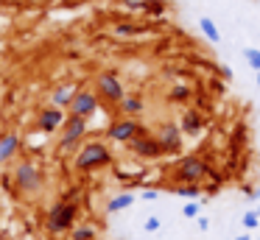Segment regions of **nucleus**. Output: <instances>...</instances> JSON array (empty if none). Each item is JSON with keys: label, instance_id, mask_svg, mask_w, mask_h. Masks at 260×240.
Returning <instances> with one entry per match:
<instances>
[{"label": "nucleus", "instance_id": "16", "mask_svg": "<svg viewBox=\"0 0 260 240\" xmlns=\"http://www.w3.org/2000/svg\"><path fill=\"white\" fill-rule=\"evenodd\" d=\"M120 112H123V115H143V109H146V100H143L140 98V95H129V92H126V98L123 100H120Z\"/></svg>", "mask_w": 260, "mask_h": 240}, {"label": "nucleus", "instance_id": "12", "mask_svg": "<svg viewBox=\"0 0 260 240\" xmlns=\"http://www.w3.org/2000/svg\"><path fill=\"white\" fill-rule=\"evenodd\" d=\"M179 128L182 134H187V137H196V134L204 131V115L199 109H185L179 117Z\"/></svg>", "mask_w": 260, "mask_h": 240}, {"label": "nucleus", "instance_id": "27", "mask_svg": "<svg viewBox=\"0 0 260 240\" xmlns=\"http://www.w3.org/2000/svg\"><path fill=\"white\" fill-rule=\"evenodd\" d=\"M196 223H199V229H202V232H207V229H210V218H204V215H199Z\"/></svg>", "mask_w": 260, "mask_h": 240}, {"label": "nucleus", "instance_id": "17", "mask_svg": "<svg viewBox=\"0 0 260 240\" xmlns=\"http://www.w3.org/2000/svg\"><path fill=\"white\" fill-rule=\"evenodd\" d=\"M68 234H70V240H98V229L92 223H76Z\"/></svg>", "mask_w": 260, "mask_h": 240}, {"label": "nucleus", "instance_id": "15", "mask_svg": "<svg viewBox=\"0 0 260 240\" xmlns=\"http://www.w3.org/2000/svg\"><path fill=\"white\" fill-rule=\"evenodd\" d=\"M135 198L137 195L135 193H129V190H126V193H118V195H112V198L107 201V212H123V210H129L132 204H135Z\"/></svg>", "mask_w": 260, "mask_h": 240}, {"label": "nucleus", "instance_id": "29", "mask_svg": "<svg viewBox=\"0 0 260 240\" xmlns=\"http://www.w3.org/2000/svg\"><path fill=\"white\" fill-rule=\"evenodd\" d=\"M235 240H252V237H249V234H238Z\"/></svg>", "mask_w": 260, "mask_h": 240}, {"label": "nucleus", "instance_id": "31", "mask_svg": "<svg viewBox=\"0 0 260 240\" xmlns=\"http://www.w3.org/2000/svg\"><path fill=\"white\" fill-rule=\"evenodd\" d=\"M254 212H257V218H260V201H257V207H254Z\"/></svg>", "mask_w": 260, "mask_h": 240}, {"label": "nucleus", "instance_id": "1", "mask_svg": "<svg viewBox=\"0 0 260 240\" xmlns=\"http://www.w3.org/2000/svg\"><path fill=\"white\" fill-rule=\"evenodd\" d=\"M12 182H14V190L23 198H37L45 190L48 179H45V170L34 159H20L12 170Z\"/></svg>", "mask_w": 260, "mask_h": 240}, {"label": "nucleus", "instance_id": "10", "mask_svg": "<svg viewBox=\"0 0 260 240\" xmlns=\"http://www.w3.org/2000/svg\"><path fill=\"white\" fill-rule=\"evenodd\" d=\"M129 151L135 156H140V159H159V156H165L162 148H159V143H157V137L148 134V131L137 134V137L129 143Z\"/></svg>", "mask_w": 260, "mask_h": 240}, {"label": "nucleus", "instance_id": "2", "mask_svg": "<svg viewBox=\"0 0 260 240\" xmlns=\"http://www.w3.org/2000/svg\"><path fill=\"white\" fill-rule=\"evenodd\" d=\"M112 165V151H109L107 143L101 140H90V143H81V148L76 151L73 156V167L79 173H92L101 170V167Z\"/></svg>", "mask_w": 260, "mask_h": 240}, {"label": "nucleus", "instance_id": "25", "mask_svg": "<svg viewBox=\"0 0 260 240\" xmlns=\"http://www.w3.org/2000/svg\"><path fill=\"white\" fill-rule=\"evenodd\" d=\"M159 226H162V221H159L157 215H148L146 218V223H143V229H146L148 234H154V232H159Z\"/></svg>", "mask_w": 260, "mask_h": 240}, {"label": "nucleus", "instance_id": "11", "mask_svg": "<svg viewBox=\"0 0 260 240\" xmlns=\"http://www.w3.org/2000/svg\"><path fill=\"white\" fill-rule=\"evenodd\" d=\"M64 109H56V106H45V109L40 112V117H37V128L45 134H53L59 131V128L64 126Z\"/></svg>", "mask_w": 260, "mask_h": 240}, {"label": "nucleus", "instance_id": "14", "mask_svg": "<svg viewBox=\"0 0 260 240\" xmlns=\"http://www.w3.org/2000/svg\"><path fill=\"white\" fill-rule=\"evenodd\" d=\"M73 98H76V87L73 84H62V87H56L51 92V106H56V109H70Z\"/></svg>", "mask_w": 260, "mask_h": 240}, {"label": "nucleus", "instance_id": "13", "mask_svg": "<svg viewBox=\"0 0 260 240\" xmlns=\"http://www.w3.org/2000/svg\"><path fill=\"white\" fill-rule=\"evenodd\" d=\"M20 145H23V140H20V134L9 131V134H0V167L6 165V162H12L14 156H17Z\"/></svg>", "mask_w": 260, "mask_h": 240}, {"label": "nucleus", "instance_id": "18", "mask_svg": "<svg viewBox=\"0 0 260 240\" xmlns=\"http://www.w3.org/2000/svg\"><path fill=\"white\" fill-rule=\"evenodd\" d=\"M171 193L182 195V198H187V201H199L202 198V184H174Z\"/></svg>", "mask_w": 260, "mask_h": 240}, {"label": "nucleus", "instance_id": "22", "mask_svg": "<svg viewBox=\"0 0 260 240\" xmlns=\"http://www.w3.org/2000/svg\"><path fill=\"white\" fill-rule=\"evenodd\" d=\"M243 59H246V64L252 67L254 73H260V50L257 48H246L243 50Z\"/></svg>", "mask_w": 260, "mask_h": 240}, {"label": "nucleus", "instance_id": "8", "mask_svg": "<svg viewBox=\"0 0 260 240\" xmlns=\"http://www.w3.org/2000/svg\"><path fill=\"white\" fill-rule=\"evenodd\" d=\"M95 112H98V92L95 89H87V87L76 89V98H73V104H70L68 115H76V117L90 120Z\"/></svg>", "mask_w": 260, "mask_h": 240}, {"label": "nucleus", "instance_id": "26", "mask_svg": "<svg viewBox=\"0 0 260 240\" xmlns=\"http://www.w3.org/2000/svg\"><path fill=\"white\" fill-rule=\"evenodd\" d=\"M140 198H143V201H154V198H159V190H154V187H146V190L140 193Z\"/></svg>", "mask_w": 260, "mask_h": 240}, {"label": "nucleus", "instance_id": "21", "mask_svg": "<svg viewBox=\"0 0 260 240\" xmlns=\"http://www.w3.org/2000/svg\"><path fill=\"white\" fill-rule=\"evenodd\" d=\"M112 33L115 37H135V33H140V28L132 22H118V25H112Z\"/></svg>", "mask_w": 260, "mask_h": 240}, {"label": "nucleus", "instance_id": "5", "mask_svg": "<svg viewBox=\"0 0 260 240\" xmlns=\"http://www.w3.org/2000/svg\"><path fill=\"white\" fill-rule=\"evenodd\" d=\"M87 137V120L84 117L68 115L62 126V137H59V154H70L81 145V140Z\"/></svg>", "mask_w": 260, "mask_h": 240}, {"label": "nucleus", "instance_id": "32", "mask_svg": "<svg viewBox=\"0 0 260 240\" xmlns=\"http://www.w3.org/2000/svg\"><path fill=\"white\" fill-rule=\"evenodd\" d=\"M257 87H260V73H257Z\"/></svg>", "mask_w": 260, "mask_h": 240}, {"label": "nucleus", "instance_id": "33", "mask_svg": "<svg viewBox=\"0 0 260 240\" xmlns=\"http://www.w3.org/2000/svg\"><path fill=\"white\" fill-rule=\"evenodd\" d=\"M257 240H260V237H257Z\"/></svg>", "mask_w": 260, "mask_h": 240}, {"label": "nucleus", "instance_id": "24", "mask_svg": "<svg viewBox=\"0 0 260 240\" xmlns=\"http://www.w3.org/2000/svg\"><path fill=\"white\" fill-rule=\"evenodd\" d=\"M199 212H202V204H199V201H187V204L182 207V215H185L187 221H196Z\"/></svg>", "mask_w": 260, "mask_h": 240}, {"label": "nucleus", "instance_id": "4", "mask_svg": "<svg viewBox=\"0 0 260 240\" xmlns=\"http://www.w3.org/2000/svg\"><path fill=\"white\" fill-rule=\"evenodd\" d=\"M76 221H79V201L62 198L56 204H51V210L45 215V229L51 234H64L76 226Z\"/></svg>", "mask_w": 260, "mask_h": 240}, {"label": "nucleus", "instance_id": "3", "mask_svg": "<svg viewBox=\"0 0 260 240\" xmlns=\"http://www.w3.org/2000/svg\"><path fill=\"white\" fill-rule=\"evenodd\" d=\"M210 176H213V165L199 154H187L182 159H176L174 170H171V179L176 184H202Z\"/></svg>", "mask_w": 260, "mask_h": 240}, {"label": "nucleus", "instance_id": "19", "mask_svg": "<svg viewBox=\"0 0 260 240\" xmlns=\"http://www.w3.org/2000/svg\"><path fill=\"white\" fill-rule=\"evenodd\" d=\"M190 98H193V89L187 87V84H176V87L168 89V100H171V104H187Z\"/></svg>", "mask_w": 260, "mask_h": 240}, {"label": "nucleus", "instance_id": "23", "mask_svg": "<svg viewBox=\"0 0 260 240\" xmlns=\"http://www.w3.org/2000/svg\"><path fill=\"white\" fill-rule=\"evenodd\" d=\"M241 223H243V229L246 232H254V229L260 226V218H257V212L254 210H249V212H243V218H241Z\"/></svg>", "mask_w": 260, "mask_h": 240}, {"label": "nucleus", "instance_id": "20", "mask_svg": "<svg viewBox=\"0 0 260 240\" xmlns=\"http://www.w3.org/2000/svg\"><path fill=\"white\" fill-rule=\"evenodd\" d=\"M199 28H202V33H204V37H207L213 45L221 42V31H218V25H215L210 17H202V20H199Z\"/></svg>", "mask_w": 260, "mask_h": 240}, {"label": "nucleus", "instance_id": "6", "mask_svg": "<svg viewBox=\"0 0 260 240\" xmlns=\"http://www.w3.org/2000/svg\"><path fill=\"white\" fill-rule=\"evenodd\" d=\"M95 92L101 95L107 104H120V100L126 98V89H123V84H120V78L115 70H104L101 76L95 78Z\"/></svg>", "mask_w": 260, "mask_h": 240}, {"label": "nucleus", "instance_id": "9", "mask_svg": "<svg viewBox=\"0 0 260 240\" xmlns=\"http://www.w3.org/2000/svg\"><path fill=\"white\" fill-rule=\"evenodd\" d=\"M157 143L159 148H162V154H179L182 151V140H185V134H182L179 123H162V126L157 128Z\"/></svg>", "mask_w": 260, "mask_h": 240}, {"label": "nucleus", "instance_id": "28", "mask_svg": "<svg viewBox=\"0 0 260 240\" xmlns=\"http://www.w3.org/2000/svg\"><path fill=\"white\" fill-rule=\"evenodd\" d=\"M249 195H252L254 201H260V187H257V190H252V193H249Z\"/></svg>", "mask_w": 260, "mask_h": 240}, {"label": "nucleus", "instance_id": "30", "mask_svg": "<svg viewBox=\"0 0 260 240\" xmlns=\"http://www.w3.org/2000/svg\"><path fill=\"white\" fill-rule=\"evenodd\" d=\"M0 3H6V6H12V3H20V0H0Z\"/></svg>", "mask_w": 260, "mask_h": 240}, {"label": "nucleus", "instance_id": "7", "mask_svg": "<svg viewBox=\"0 0 260 240\" xmlns=\"http://www.w3.org/2000/svg\"><path fill=\"white\" fill-rule=\"evenodd\" d=\"M140 131H146V128H143L140 123L135 120V117H118V120H112V123H109L107 137L112 140V143L129 145V143H132V140H135Z\"/></svg>", "mask_w": 260, "mask_h": 240}]
</instances>
